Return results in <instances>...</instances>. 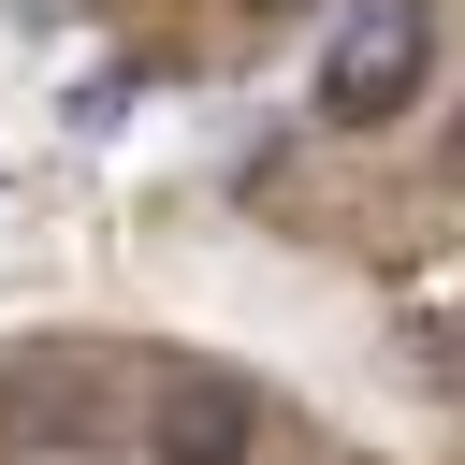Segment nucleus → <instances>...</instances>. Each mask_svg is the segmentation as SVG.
Listing matches in <instances>:
<instances>
[{"label":"nucleus","mask_w":465,"mask_h":465,"mask_svg":"<svg viewBox=\"0 0 465 465\" xmlns=\"http://www.w3.org/2000/svg\"><path fill=\"white\" fill-rule=\"evenodd\" d=\"M421 0H349V29H334V58H320V116H392L407 87H421Z\"/></svg>","instance_id":"nucleus-1"},{"label":"nucleus","mask_w":465,"mask_h":465,"mask_svg":"<svg viewBox=\"0 0 465 465\" xmlns=\"http://www.w3.org/2000/svg\"><path fill=\"white\" fill-rule=\"evenodd\" d=\"M247 450H262V392L189 363V378L160 392V465H247Z\"/></svg>","instance_id":"nucleus-2"},{"label":"nucleus","mask_w":465,"mask_h":465,"mask_svg":"<svg viewBox=\"0 0 465 465\" xmlns=\"http://www.w3.org/2000/svg\"><path fill=\"white\" fill-rule=\"evenodd\" d=\"M450 174H465V116H450Z\"/></svg>","instance_id":"nucleus-3"},{"label":"nucleus","mask_w":465,"mask_h":465,"mask_svg":"<svg viewBox=\"0 0 465 465\" xmlns=\"http://www.w3.org/2000/svg\"><path fill=\"white\" fill-rule=\"evenodd\" d=\"M247 15H305V0H247Z\"/></svg>","instance_id":"nucleus-4"}]
</instances>
